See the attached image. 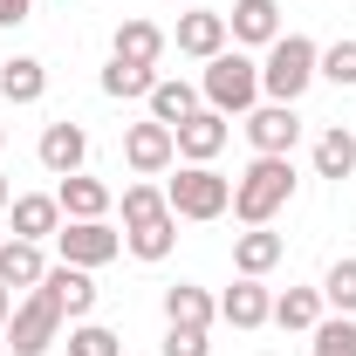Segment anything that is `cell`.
Here are the masks:
<instances>
[{
    "mask_svg": "<svg viewBox=\"0 0 356 356\" xmlns=\"http://www.w3.org/2000/svg\"><path fill=\"white\" fill-rule=\"evenodd\" d=\"M288 199H295V158H254L233 178V220L240 226H267Z\"/></svg>",
    "mask_w": 356,
    "mask_h": 356,
    "instance_id": "cell-1",
    "label": "cell"
},
{
    "mask_svg": "<svg viewBox=\"0 0 356 356\" xmlns=\"http://www.w3.org/2000/svg\"><path fill=\"white\" fill-rule=\"evenodd\" d=\"M315 69H322V48L309 35H274L267 42V62H261V96L267 103H302V89L315 83Z\"/></svg>",
    "mask_w": 356,
    "mask_h": 356,
    "instance_id": "cell-2",
    "label": "cell"
},
{
    "mask_svg": "<svg viewBox=\"0 0 356 356\" xmlns=\"http://www.w3.org/2000/svg\"><path fill=\"white\" fill-rule=\"evenodd\" d=\"M199 96H206V110H220V117H247V110L261 103V62L240 55V48H220V55L206 62V76H199Z\"/></svg>",
    "mask_w": 356,
    "mask_h": 356,
    "instance_id": "cell-3",
    "label": "cell"
},
{
    "mask_svg": "<svg viewBox=\"0 0 356 356\" xmlns=\"http://www.w3.org/2000/svg\"><path fill=\"white\" fill-rule=\"evenodd\" d=\"M62 322H69V315H62V302H55V288H28V295H21V302H14V315H7V350L14 356H42L48 343H55V336H62Z\"/></svg>",
    "mask_w": 356,
    "mask_h": 356,
    "instance_id": "cell-4",
    "label": "cell"
},
{
    "mask_svg": "<svg viewBox=\"0 0 356 356\" xmlns=\"http://www.w3.org/2000/svg\"><path fill=\"white\" fill-rule=\"evenodd\" d=\"M165 206L178 220H220V213H233V178H220L213 165H185L165 185Z\"/></svg>",
    "mask_w": 356,
    "mask_h": 356,
    "instance_id": "cell-5",
    "label": "cell"
},
{
    "mask_svg": "<svg viewBox=\"0 0 356 356\" xmlns=\"http://www.w3.org/2000/svg\"><path fill=\"white\" fill-rule=\"evenodd\" d=\"M55 247H62V261L69 267H110L117 254H124V233L110 220H62V233H55Z\"/></svg>",
    "mask_w": 356,
    "mask_h": 356,
    "instance_id": "cell-6",
    "label": "cell"
},
{
    "mask_svg": "<svg viewBox=\"0 0 356 356\" xmlns=\"http://www.w3.org/2000/svg\"><path fill=\"white\" fill-rule=\"evenodd\" d=\"M247 144H254V158H288V151L302 144L295 103H254V110H247Z\"/></svg>",
    "mask_w": 356,
    "mask_h": 356,
    "instance_id": "cell-7",
    "label": "cell"
},
{
    "mask_svg": "<svg viewBox=\"0 0 356 356\" xmlns=\"http://www.w3.org/2000/svg\"><path fill=\"white\" fill-rule=\"evenodd\" d=\"M172 158H178L172 124H158V117H151V124H131V131H124V165H131L137 178H158Z\"/></svg>",
    "mask_w": 356,
    "mask_h": 356,
    "instance_id": "cell-8",
    "label": "cell"
},
{
    "mask_svg": "<svg viewBox=\"0 0 356 356\" xmlns=\"http://www.w3.org/2000/svg\"><path fill=\"white\" fill-rule=\"evenodd\" d=\"M172 137H178V158H185V165H213V158L226 151V137H233V131H226L220 110H206V103H199V110H192Z\"/></svg>",
    "mask_w": 356,
    "mask_h": 356,
    "instance_id": "cell-9",
    "label": "cell"
},
{
    "mask_svg": "<svg viewBox=\"0 0 356 356\" xmlns=\"http://www.w3.org/2000/svg\"><path fill=\"white\" fill-rule=\"evenodd\" d=\"M220 322H226V329H247V336H254V329H267V322H274V295H267L254 274H240V281L220 295Z\"/></svg>",
    "mask_w": 356,
    "mask_h": 356,
    "instance_id": "cell-10",
    "label": "cell"
},
{
    "mask_svg": "<svg viewBox=\"0 0 356 356\" xmlns=\"http://www.w3.org/2000/svg\"><path fill=\"white\" fill-rule=\"evenodd\" d=\"M35 158H42L55 178L83 172V165H89V131H83V124H48L42 144H35Z\"/></svg>",
    "mask_w": 356,
    "mask_h": 356,
    "instance_id": "cell-11",
    "label": "cell"
},
{
    "mask_svg": "<svg viewBox=\"0 0 356 356\" xmlns=\"http://www.w3.org/2000/svg\"><path fill=\"white\" fill-rule=\"evenodd\" d=\"M55 206H62V220H103V213L117 206V192H110L103 178H89V172H69L55 185Z\"/></svg>",
    "mask_w": 356,
    "mask_h": 356,
    "instance_id": "cell-12",
    "label": "cell"
},
{
    "mask_svg": "<svg viewBox=\"0 0 356 356\" xmlns=\"http://www.w3.org/2000/svg\"><path fill=\"white\" fill-rule=\"evenodd\" d=\"M226 48V14L213 7H192V14H178V55H192V62H213Z\"/></svg>",
    "mask_w": 356,
    "mask_h": 356,
    "instance_id": "cell-13",
    "label": "cell"
},
{
    "mask_svg": "<svg viewBox=\"0 0 356 356\" xmlns=\"http://www.w3.org/2000/svg\"><path fill=\"white\" fill-rule=\"evenodd\" d=\"M42 281L55 288V302H62V315H69V322H89V309H96V274H89V267L55 261Z\"/></svg>",
    "mask_w": 356,
    "mask_h": 356,
    "instance_id": "cell-14",
    "label": "cell"
},
{
    "mask_svg": "<svg viewBox=\"0 0 356 356\" xmlns=\"http://www.w3.org/2000/svg\"><path fill=\"white\" fill-rule=\"evenodd\" d=\"M7 213H14V240H55V233H62V206H55V192H21Z\"/></svg>",
    "mask_w": 356,
    "mask_h": 356,
    "instance_id": "cell-15",
    "label": "cell"
},
{
    "mask_svg": "<svg viewBox=\"0 0 356 356\" xmlns=\"http://www.w3.org/2000/svg\"><path fill=\"white\" fill-rule=\"evenodd\" d=\"M165 322H172V329H213V322H220V302H213L206 288H192V281H172V288H165Z\"/></svg>",
    "mask_w": 356,
    "mask_h": 356,
    "instance_id": "cell-16",
    "label": "cell"
},
{
    "mask_svg": "<svg viewBox=\"0 0 356 356\" xmlns=\"http://www.w3.org/2000/svg\"><path fill=\"white\" fill-rule=\"evenodd\" d=\"M226 35H233V42L267 48L274 35H281V7H274V0H233V14H226Z\"/></svg>",
    "mask_w": 356,
    "mask_h": 356,
    "instance_id": "cell-17",
    "label": "cell"
},
{
    "mask_svg": "<svg viewBox=\"0 0 356 356\" xmlns=\"http://www.w3.org/2000/svg\"><path fill=\"white\" fill-rule=\"evenodd\" d=\"M42 274H48V261H42V240H0V288H42Z\"/></svg>",
    "mask_w": 356,
    "mask_h": 356,
    "instance_id": "cell-18",
    "label": "cell"
},
{
    "mask_svg": "<svg viewBox=\"0 0 356 356\" xmlns=\"http://www.w3.org/2000/svg\"><path fill=\"white\" fill-rule=\"evenodd\" d=\"M165 28H158V21H144V14H131V21H124V28H117V48H110V55H124V62H144V69H158V62H165Z\"/></svg>",
    "mask_w": 356,
    "mask_h": 356,
    "instance_id": "cell-19",
    "label": "cell"
},
{
    "mask_svg": "<svg viewBox=\"0 0 356 356\" xmlns=\"http://www.w3.org/2000/svg\"><path fill=\"white\" fill-rule=\"evenodd\" d=\"M281 254H288V247H281V233H267V226L233 233V267H240V274H254V281H261L267 267H281Z\"/></svg>",
    "mask_w": 356,
    "mask_h": 356,
    "instance_id": "cell-20",
    "label": "cell"
},
{
    "mask_svg": "<svg viewBox=\"0 0 356 356\" xmlns=\"http://www.w3.org/2000/svg\"><path fill=\"white\" fill-rule=\"evenodd\" d=\"M0 96H7V103H42L48 96V69L35 55H7V62H0Z\"/></svg>",
    "mask_w": 356,
    "mask_h": 356,
    "instance_id": "cell-21",
    "label": "cell"
},
{
    "mask_svg": "<svg viewBox=\"0 0 356 356\" xmlns=\"http://www.w3.org/2000/svg\"><path fill=\"white\" fill-rule=\"evenodd\" d=\"M356 172V131L350 124H329L315 137V178H350Z\"/></svg>",
    "mask_w": 356,
    "mask_h": 356,
    "instance_id": "cell-22",
    "label": "cell"
},
{
    "mask_svg": "<svg viewBox=\"0 0 356 356\" xmlns=\"http://www.w3.org/2000/svg\"><path fill=\"white\" fill-rule=\"evenodd\" d=\"M144 103H151V117H158V124H172V131H178V124L199 110V89H192V83H172V76H158Z\"/></svg>",
    "mask_w": 356,
    "mask_h": 356,
    "instance_id": "cell-23",
    "label": "cell"
},
{
    "mask_svg": "<svg viewBox=\"0 0 356 356\" xmlns=\"http://www.w3.org/2000/svg\"><path fill=\"white\" fill-rule=\"evenodd\" d=\"M158 220H172L165 192H158L151 178H137V185H124V233H137V226H158Z\"/></svg>",
    "mask_w": 356,
    "mask_h": 356,
    "instance_id": "cell-24",
    "label": "cell"
},
{
    "mask_svg": "<svg viewBox=\"0 0 356 356\" xmlns=\"http://www.w3.org/2000/svg\"><path fill=\"white\" fill-rule=\"evenodd\" d=\"M158 83V69H144V62H124V55H110V69H103V96H117V103H131V96H151Z\"/></svg>",
    "mask_w": 356,
    "mask_h": 356,
    "instance_id": "cell-25",
    "label": "cell"
},
{
    "mask_svg": "<svg viewBox=\"0 0 356 356\" xmlns=\"http://www.w3.org/2000/svg\"><path fill=\"white\" fill-rule=\"evenodd\" d=\"M322 309H329L322 288H288V295H274V322H281V329H315Z\"/></svg>",
    "mask_w": 356,
    "mask_h": 356,
    "instance_id": "cell-26",
    "label": "cell"
},
{
    "mask_svg": "<svg viewBox=\"0 0 356 356\" xmlns=\"http://www.w3.org/2000/svg\"><path fill=\"white\" fill-rule=\"evenodd\" d=\"M309 336V356H356V315H322Z\"/></svg>",
    "mask_w": 356,
    "mask_h": 356,
    "instance_id": "cell-27",
    "label": "cell"
},
{
    "mask_svg": "<svg viewBox=\"0 0 356 356\" xmlns=\"http://www.w3.org/2000/svg\"><path fill=\"white\" fill-rule=\"evenodd\" d=\"M124 247H131L137 261H165L178 247V213L172 220H158V226H137V233H124Z\"/></svg>",
    "mask_w": 356,
    "mask_h": 356,
    "instance_id": "cell-28",
    "label": "cell"
},
{
    "mask_svg": "<svg viewBox=\"0 0 356 356\" xmlns=\"http://www.w3.org/2000/svg\"><path fill=\"white\" fill-rule=\"evenodd\" d=\"M69 356H124V336L103 322H76L69 329Z\"/></svg>",
    "mask_w": 356,
    "mask_h": 356,
    "instance_id": "cell-29",
    "label": "cell"
},
{
    "mask_svg": "<svg viewBox=\"0 0 356 356\" xmlns=\"http://www.w3.org/2000/svg\"><path fill=\"white\" fill-rule=\"evenodd\" d=\"M322 302H329L336 315H356V254H350V261H336L329 274H322Z\"/></svg>",
    "mask_w": 356,
    "mask_h": 356,
    "instance_id": "cell-30",
    "label": "cell"
},
{
    "mask_svg": "<svg viewBox=\"0 0 356 356\" xmlns=\"http://www.w3.org/2000/svg\"><path fill=\"white\" fill-rule=\"evenodd\" d=\"M322 83H336V89H356V42L343 35L336 48H322V69H315Z\"/></svg>",
    "mask_w": 356,
    "mask_h": 356,
    "instance_id": "cell-31",
    "label": "cell"
},
{
    "mask_svg": "<svg viewBox=\"0 0 356 356\" xmlns=\"http://www.w3.org/2000/svg\"><path fill=\"white\" fill-rule=\"evenodd\" d=\"M158 356H213V343H206V329H172V322H165Z\"/></svg>",
    "mask_w": 356,
    "mask_h": 356,
    "instance_id": "cell-32",
    "label": "cell"
},
{
    "mask_svg": "<svg viewBox=\"0 0 356 356\" xmlns=\"http://www.w3.org/2000/svg\"><path fill=\"white\" fill-rule=\"evenodd\" d=\"M28 14H35V0H0V28H21Z\"/></svg>",
    "mask_w": 356,
    "mask_h": 356,
    "instance_id": "cell-33",
    "label": "cell"
},
{
    "mask_svg": "<svg viewBox=\"0 0 356 356\" xmlns=\"http://www.w3.org/2000/svg\"><path fill=\"white\" fill-rule=\"evenodd\" d=\"M7 315H14V288H0V329H7Z\"/></svg>",
    "mask_w": 356,
    "mask_h": 356,
    "instance_id": "cell-34",
    "label": "cell"
},
{
    "mask_svg": "<svg viewBox=\"0 0 356 356\" xmlns=\"http://www.w3.org/2000/svg\"><path fill=\"white\" fill-rule=\"evenodd\" d=\"M7 206H14V185H7V172H0V213H7Z\"/></svg>",
    "mask_w": 356,
    "mask_h": 356,
    "instance_id": "cell-35",
    "label": "cell"
},
{
    "mask_svg": "<svg viewBox=\"0 0 356 356\" xmlns=\"http://www.w3.org/2000/svg\"><path fill=\"white\" fill-rule=\"evenodd\" d=\"M0 144H7V124H0Z\"/></svg>",
    "mask_w": 356,
    "mask_h": 356,
    "instance_id": "cell-36",
    "label": "cell"
}]
</instances>
